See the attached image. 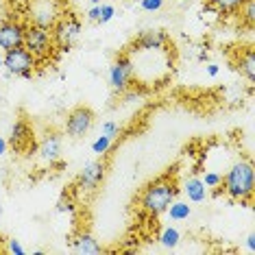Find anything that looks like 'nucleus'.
<instances>
[{"label": "nucleus", "instance_id": "9b49d317", "mask_svg": "<svg viewBox=\"0 0 255 255\" xmlns=\"http://www.w3.org/2000/svg\"><path fill=\"white\" fill-rule=\"evenodd\" d=\"M24 31L26 26L22 22H15V20L0 22V48L11 50V48H18V46H24Z\"/></svg>", "mask_w": 255, "mask_h": 255}, {"label": "nucleus", "instance_id": "4468645a", "mask_svg": "<svg viewBox=\"0 0 255 255\" xmlns=\"http://www.w3.org/2000/svg\"><path fill=\"white\" fill-rule=\"evenodd\" d=\"M74 251L77 253H83V255H98L103 253V247L98 245V240L88 231H81L74 240Z\"/></svg>", "mask_w": 255, "mask_h": 255}, {"label": "nucleus", "instance_id": "aec40b11", "mask_svg": "<svg viewBox=\"0 0 255 255\" xmlns=\"http://www.w3.org/2000/svg\"><path fill=\"white\" fill-rule=\"evenodd\" d=\"M112 144H114V140H109L107 135H98L94 142H92V153L94 155H98V157H103V155H107L109 153V148H112Z\"/></svg>", "mask_w": 255, "mask_h": 255}, {"label": "nucleus", "instance_id": "b1692460", "mask_svg": "<svg viewBox=\"0 0 255 255\" xmlns=\"http://www.w3.org/2000/svg\"><path fill=\"white\" fill-rule=\"evenodd\" d=\"M203 183H205L207 188H220V183H223V175H218V172H205Z\"/></svg>", "mask_w": 255, "mask_h": 255}, {"label": "nucleus", "instance_id": "bb28decb", "mask_svg": "<svg viewBox=\"0 0 255 255\" xmlns=\"http://www.w3.org/2000/svg\"><path fill=\"white\" fill-rule=\"evenodd\" d=\"M247 249L251 253H255V234H249L247 236Z\"/></svg>", "mask_w": 255, "mask_h": 255}, {"label": "nucleus", "instance_id": "4be33fe9", "mask_svg": "<svg viewBox=\"0 0 255 255\" xmlns=\"http://www.w3.org/2000/svg\"><path fill=\"white\" fill-rule=\"evenodd\" d=\"M116 15V7L114 4H103L101 2V15H98V24H107V22H112Z\"/></svg>", "mask_w": 255, "mask_h": 255}, {"label": "nucleus", "instance_id": "6ab92c4d", "mask_svg": "<svg viewBox=\"0 0 255 255\" xmlns=\"http://www.w3.org/2000/svg\"><path fill=\"white\" fill-rule=\"evenodd\" d=\"M238 13H240V20L245 22L249 28H253V24H255V0H245V2L240 4V9H238Z\"/></svg>", "mask_w": 255, "mask_h": 255}, {"label": "nucleus", "instance_id": "412c9836", "mask_svg": "<svg viewBox=\"0 0 255 255\" xmlns=\"http://www.w3.org/2000/svg\"><path fill=\"white\" fill-rule=\"evenodd\" d=\"M101 133L103 135H107L109 140H118V135L123 133V127H120L118 123H112V120H109V123H103Z\"/></svg>", "mask_w": 255, "mask_h": 255}, {"label": "nucleus", "instance_id": "9d476101", "mask_svg": "<svg viewBox=\"0 0 255 255\" xmlns=\"http://www.w3.org/2000/svg\"><path fill=\"white\" fill-rule=\"evenodd\" d=\"M105 175H107V161L105 159H94L79 172L77 183H79L81 190H85V192H94L98 185L103 183Z\"/></svg>", "mask_w": 255, "mask_h": 255}, {"label": "nucleus", "instance_id": "c85d7f7f", "mask_svg": "<svg viewBox=\"0 0 255 255\" xmlns=\"http://www.w3.org/2000/svg\"><path fill=\"white\" fill-rule=\"evenodd\" d=\"M218 70H220V68L216 66V63H210V66H207V74H210V77H216Z\"/></svg>", "mask_w": 255, "mask_h": 255}, {"label": "nucleus", "instance_id": "5701e85b", "mask_svg": "<svg viewBox=\"0 0 255 255\" xmlns=\"http://www.w3.org/2000/svg\"><path fill=\"white\" fill-rule=\"evenodd\" d=\"M166 0H140V7L142 11H146V13H155V11H159L164 7Z\"/></svg>", "mask_w": 255, "mask_h": 255}, {"label": "nucleus", "instance_id": "f03ea898", "mask_svg": "<svg viewBox=\"0 0 255 255\" xmlns=\"http://www.w3.org/2000/svg\"><path fill=\"white\" fill-rule=\"evenodd\" d=\"M177 194H179L177 183L172 181L170 177H159L157 181L148 183L146 188L142 190L140 207L148 216H159V214H166L168 205L177 199Z\"/></svg>", "mask_w": 255, "mask_h": 255}, {"label": "nucleus", "instance_id": "0eeeda50", "mask_svg": "<svg viewBox=\"0 0 255 255\" xmlns=\"http://www.w3.org/2000/svg\"><path fill=\"white\" fill-rule=\"evenodd\" d=\"M94 112H92L90 107H85V105H79V107H74L70 114H68V118H66V133L70 137H83V135H88L90 129L94 127Z\"/></svg>", "mask_w": 255, "mask_h": 255}, {"label": "nucleus", "instance_id": "2eb2a0df", "mask_svg": "<svg viewBox=\"0 0 255 255\" xmlns=\"http://www.w3.org/2000/svg\"><path fill=\"white\" fill-rule=\"evenodd\" d=\"M236 68L240 70L242 77H247L249 83H253L255 81V53H253V48H247L245 53H240V57H238V61H236Z\"/></svg>", "mask_w": 255, "mask_h": 255}, {"label": "nucleus", "instance_id": "a211bd4d", "mask_svg": "<svg viewBox=\"0 0 255 255\" xmlns=\"http://www.w3.org/2000/svg\"><path fill=\"white\" fill-rule=\"evenodd\" d=\"M159 242H161V247H166V249H175L179 242H181V234H179L175 227H164L159 234Z\"/></svg>", "mask_w": 255, "mask_h": 255}, {"label": "nucleus", "instance_id": "f8f14e48", "mask_svg": "<svg viewBox=\"0 0 255 255\" xmlns=\"http://www.w3.org/2000/svg\"><path fill=\"white\" fill-rule=\"evenodd\" d=\"M37 153H39V159L46 161L48 166L57 164L61 157V137L57 133H46L44 140L37 144Z\"/></svg>", "mask_w": 255, "mask_h": 255}, {"label": "nucleus", "instance_id": "f3484780", "mask_svg": "<svg viewBox=\"0 0 255 255\" xmlns=\"http://www.w3.org/2000/svg\"><path fill=\"white\" fill-rule=\"evenodd\" d=\"M242 2H245V0H207V7L216 9L220 13H231V11L240 9Z\"/></svg>", "mask_w": 255, "mask_h": 255}, {"label": "nucleus", "instance_id": "2f4dec72", "mask_svg": "<svg viewBox=\"0 0 255 255\" xmlns=\"http://www.w3.org/2000/svg\"><path fill=\"white\" fill-rule=\"evenodd\" d=\"M2 68H4V66H2V55H0V70H2Z\"/></svg>", "mask_w": 255, "mask_h": 255}, {"label": "nucleus", "instance_id": "dca6fc26", "mask_svg": "<svg viewBox=\"0 0 255 255\" xmlns=\"http://www.w3.org/2000/svg\"><path fill=\"white\" fill-rule=\"evenodd\" d=\"M166 214L170 216V220H175V223H181V220H188L190 218V214H192V207H190L188 203L175 199L170 205H168Z\"/></svg>", "mask_w": 255, "mask_h": 255}, {"label": "nucleus", "instance_id": "a878e982", "mask_svg": "<svg viewBox=\"0 0 255 255\" xmlns=\"http://www.w3.org/2000/svg\"><path fill=\"white\" fill-rule=\"evenodd\" d=\"M98 15H101V4H92V9L88 11V20L98 22Z\"/></svg>", "mask_w": 255, "mask_h": 255}, {"label": "nucleus", "instance_id": "20e7f679", "mask_svg": "<svg viewBox=\"0 0 255 255\" xmlns=\"http://www.w3.org/2000/svg\"><path fill=\"white\" fill-rule=\"evenodd\" d=\"M2 66L7 68L9 74H15V77H22V79H31L33 68L37 66V57L28 53L24 46H18V48L4 50Z\"/></svg>", "mask_w": 255, "mask_h": 255}, {"label": "nucleus", "instance_id": "7c9ffc66", "mask_svg": "<svg viewBox=\"0 0 255 255\" xmlns=\"http://www.w3.org/2000/svg\"><path fill=\"white\" fill-rule=\"evenodd\" d=\"M90 2H92V4H101V0H90Z\"/></svg>", "mask_w": 255, "mask_h": 255}, {"label": "nucleus", "instance_id": "1a4fd4ad", "mask_svg": "<svg viewBox=\"0 0 255 255\" xmlns=\"http://www.w3.org/2000/svg\"><path fill=\"white\" fill-rule=\"evenodd\" d=\"M79 35H81V22L74 15H68L66 20L57 22L53 28V39L61 50H70L72 44L79 39Z\"/></svg>", "mask_w": 255, "mask_h": 255}, {"label": "nucleus", "instance_id": "c756f323", "mask_svg": "<svg viewBox=\"0 0 255 255\" xmlns=\"http://www.w3.org/2000/svg\"><path fill=\"white\" fill-rule=\"evenodd\" d=\"M7 148H9V142L4 140V137H0V155L7 153Z\"/></svg>", "mask_w": 255, "mask_h": 255}, {"label": "nucleus", "instance_id": "cd10ccee", "mask_svg": "<svg viewBox=\"0 0 255 255\" xmlns=\"http://www.w3.org/2000/svg\"><path fill=\"white\" fill-rule=\"evenodd\" d=\"M57 210H59V212H72V203L70 201H61Z\"/></svg>", "mask_w": 255, "mask_h": 255}, {"label": "nucleus", "instance_id": "7ed1b4c3", "mask_svg": "<svg viewBox=\"0 0 255 255\" xmlns=\"http://www.w3.org/2000/svg\"><path fill=\"white\" fill-rule=\"evenodd\" d=\"M133 72H135V66H133V57L129 53H120L114 59V63L109 66V88L118 94H125L127 90L133 85Z\"/></svg>", "mask_w": 255, "mask_h": 255}, {"label": "nucleus", "instance_id": "f257e3e1", "mask_svg": "<svg viewBox=\"0 0 255 255\" xmlns=\"http://www.w3.org/2000/svg\"><path fill=\"white\" fill-rule=\"evenodd\" d=\"M223 192L234 201H245L253 196V188H255V170L253 164L249 159H240L227 170V175L223 177Z\"/></svg>", "mask_w": 255, "mask_h": 255}, {"label": "nucleus", "instance_id": "39448f33", "mask_svg": "<svg viewBox=\"0 0 255 255\" xmlns=\"http://www.w3.org/2000/svg\"><path fill=\"white\" fill-rule=\"evenodd\" d=\"M53 31L48 26H39V24H31L26 26L24 31V48L31 55H35L37 59L39 57H46L53 50Z\"/></svg>", "mask_w": 255, "mask_h": 255}, {"label": "nucleus", "instance_id": "423d86ee", "mask_svg": "<svg viewBox=\"0 0 255 255\" xmlns=\"http://www.w3.org/2000/svg\"><path fill=\"white\" fill-rule=\"evenodd\" d=\"M7 142L15 153H28V150H33L35 148V129H33V125L26 118H18L13 123V127H11Z\"/></svg>", "mask_w": 255, "mask_h": 255}, {"label": "nucleus", "instance_id": "ddd939ff", "mask_svg": "<svg viewBox=\"0 0 255 255\" xmlns=\"http://www.w3.org/2000/svg\"><path fill=\"white\" fill-rule=\"evenodd\" d=\"M183 192L185 196H188L192 203H203L210 196V192H207V185L203 183V179L199 177H190L188 181L183 183Z\"/></svg>", "mask_w": 255, "mask_h": 255}, {"label": "nucleus", "instance_id": "6e6552de", "mask_svg": "<svg viewBox=\"0 0 255 255\" xmlns=\"http://www.w3.org/2000/svg\"><path fill=\"white\" fill-rule=\"evenodd\" d=\"M166 44H168V35L164 31H144L129 44V48L125 53H129L131 57L135 53H155V50H164Z\"/></svg>", "mask_w": 255, "mask_h": 255}, {"label": "nucleus", "instance_id": "393cba45", "mask_svg": "<svg viewBox=\"0 0 255 255\" xmlns=\"http://www.w3.org/2000/svg\"><path fill=\"white\" fill-rule=\"evenodd\" d=\"M7 251L13 253V255H24L26 249L20 245V240H15V238H9V240H7Z\"/></svg>", "mask_w": 255, "mask_h": 255}]
</instances>
